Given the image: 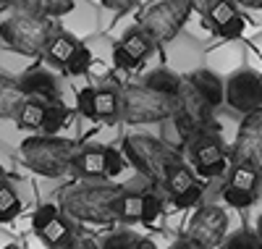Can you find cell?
I'll return each mask as SVG.
<instances>
[{
	"mask_svg": "<svg viewBox=\"0 0 262 249\" xmlns=\"http://www.w3.org/2000/svg\"><path fill=\"white\" fill-rule=\"evenodd\" d=\"M139 63H142V60L131 55L121 42L113 45V66H116L118 71H137V69H139Z\"/></svg>",
	"mask_w": 262,
	"mask_h": 249,
	"instance_id": "obj_37",
	"label": "cell"
},
{
	"mask_svg": "<svg viewBox=\"0 0 262 249\" xmlns=\"http://www.w3.org/2000/svg\"><path fill=\"white\" fill-rule=\"evenodd\" d=\"M58 208L81 223H142V192L107 181H79L58 192Z\"/></svg>",
	"mask_w": 262,
	"mask_h": 249,
	"instance_id": "obj_1",
	"label": "cell"
},
{
	"mask_svg": "<svg viewBox=\"0 0 262 249\" xmlns=\"http://www.w3.org/2000/svg\"><path fill=\"white\" fill-rule=\"evenodd\" d=\"M137 249H158V246H155V244H152V241H149V239H142V241H139V246H137Z\"/></svg>",
	"mask_w": 262,
	"mask_h": 249,
	"instance_id": "obj_46",
	"label": "cell"
},
{
	"mask_svg": "<svg viewBox=\"0 0 262 249\" xmlns=\"http://www.w3.org/2000/svg\"><path fill=\"white\" fill-rule=\"evenodd\" d=\"M126 168V155L116 147H105V178H116Z\"/></svg>",
	"mask_w": 262,
	"mask_h": 249,
	"instance_id": "obj_36",
	"label": "cell"
},
{
	"mask_svg": "<svg viewBox=\"0 0 262 249\" xmlns=\"http://www.w3.org/2000/svg\"><path fill=\"white\" fill-rule=\"evenodd\" d=\"M181 79H184L181 74H176L173 69H168V66H160V69L144 74L142 84L158 89V92H165V95H170V97H176L179 89H181Z\"/></svg>",
	"mask_w": 262,
	"mask_h": 249,
	"instance_id": "obj_22",
	"label": "cell"
},
{
	"mask_svg": "<svg viewBox=\"0 0 262 249\" xmlns=\"http://www.w3.org/2000/svg\"><path fill=\"white\" fill-rule=\"evenodd\" d=\"M139 241H142V236H137L134 231H116L111 236H105L100 249H137Z\"/></svg>",
	"mask_w": 262,
	"mask_h": 249,
	"instance_id": "obj_34",
	"label": "cell"
},
{
	"mask_svg": "<svg viewBox=\"0 0 262 249\" xmlns=\"http://www.w3.org/2000/svg\"><path fill=\"white\" fill-rule=\"evenodd\" d=\"M189 157L202 178H223L231 168V157L226 152V144L221 139L217 129H205L200 137H194L189 144Z\"/></svg>",
	"mask_w": 262,
	"mask_h": 249,
	"instance_id": "obj_7",
	"label": "cell"
},
{
	"mask_svg": "<svg viewBox=\"0 0 262 249\" xmlns=\"http://www.w3.org/2000/svg\"><path fill=\"white\" fill-rule=\"evenodd\" d=\"M223 105L238 113V116L259 110L262 108V74L244 66V69L226 76V102Z\"/></svg>",
	"mask_w": 262,
	"mask_h": 249,
	"instance_id": "obj_8",
	"label": "cell"
},
{
	"mask_svg": "<svg viewBox=\"0 0 262 249\" xmlns=\"http://www.w3.org/2000/svg\"><path fill=\"white\" fill-rule=\"evenodd\" d=\"M142 0H100V6L113 11V13H128L131 8H137Z\"/></svg>",
	"mask_w": 262,
	"mask_h": 249,
	"instance_id": "obj_40",
	"label": "cell"
},
{
	"mask_svg": "<svg viewBox=\"0 0 262 249\" xmlns=\"http://www.w3.org/2000/svg\"><path fill=\"white\" fill-rule=\"evenodd\" d=\"M0 178H6V171H3V165H0Z\"/></svg>",
	"mask_w": 262,
	"mask_h": 249,
	"instance_id": "obj_49",
	"label": "cell"
},
{
	"mask_svg": "<svg viewBox=\"0 0 262 249\" xmlns=\"http://www.w3.org/2000/svg\"><path fill=\"white\" fill-rule=\"evenodd\" d=\"M58 213H60V208L53 205V202H48V205H39V208L34 210V215H32V229H34V234H39Z\"/></svg>",
	"mask_w": 262,
	"mask_h": 249,
	"instance_id": "obj_39",
	"label": "cell"
},
{
	"mask_svg": "<svg viewBox=\"0 0 262 249\" xmlns=\"http://www.w3.org/2000/svg\"><path fill=\"white\" fill-rule=\"evenodd\" d=\"M252 50H257V55L262 58V32H257V34L252 37Z\"/></svg>",
	"mask_w": 262,
	"mask_h": 249,
	"instance_id": "obj_45",
	"label": "cell"
},
{
	"mask_svg": "<svg viewBox=\"0 0 262 249\" xmlns=\"http://www.w3.org/2000/svg\"><path fill=\"white\" fill-rule=\"evenodd\" d=\"M244 32H247V16L238 11L233 18H228L223 27H217L215 29V37H221L223 42H238L244 37Z\"/></svg>",
	"mask_w": 262,
	"mask_h": 249,
	"instance_id": "obj_30",
	"label": "cell"
},
{
	"mask_svg": "<svg viewBox=\"0 0 262 249\" xmlns=\"http://www.w3.org/2000/svg\"><path fill=\"white\" fill-rule=\"evenodd\" d=\"M228 236V215L217 205H202L186 225V239L202 249H217Z\"/></svg>",
	"mask_w": 262,
	"mask_h": 249,
	"instance_id": "obj_9",
	"label": "cell"
},
{
	"mask_svg": "<svg viewBox=\"0 0 262 249\" xmlns=\"http://www.w3.org/2000/svg\"><path fill=\"white\" fill-rule=\"evenodd\" d=\"M233 3L244 11H262V0H233Z\"/></svg>",
	"mask_w": 262,
	"mask_h": 249,
	"instance_id": "obj_43",
	"label": "cell"
},
{
	"mask_svg": "<svg viewBox=\"0 0 262 249\" xmlns=\"http://www.w3.org/2000/svg\"><path fill=\"white\" fill-rule=\"evenodd\" d=\"M71 118V108L66 105L63 100L60 102H50L45 105V116H42V126H39V134H48V137H55V134L69 123Z\"/></svg>",
	"mask_w": 262,
	"mask_h": 249,
	"instance_id": "obj_24",
	"label": "cell"
},
{
	"mask_svg": "<svg viewBox=\"0 0 262 249\" xmlns=\"http://www.w3.org/2000/svg\"><path fill=\"white\" fill-rule=\"evenodd\" d=\"M238 13V6L233 3V0H215V6L207 11V21L212 24V29H217V27H223L228 18H233Z\"/></svg>",
	"mask_w": 262,
	"mask_h": 249,
	"instance_id": "obj_31",
	"label": "cell"
},
{
	"mask_svg": "<svg viewBox=\"0 0 262 249\" xmlns=\"http://www.w3.org/2000/svg\"><path fill=\"white\" fill-rule=\"evenodd\" d=\"M121 45H123V48L131 53V55H134V58H139V60H144V58H149L152 55V50H155V39H152L139 24L137 27H131L128 32H123V37L118 39Z\"/></svg>",
	"mask_w": 262,
	"mask_h": 249,
	"instance_id": "obj_23",
	"label": "cell"
},
{
	"mask_svg": "<svg viewBox=\"0 0 262 249\" xmlns=\"http://www.w3.org/2000/svg\"><path fill=\"white\" fill-rule=\"evenodd\" d=\"M92 3H100V0H92Z\"/></svg>",
	"mask_w": 262,
	"mask_h": 249,
	"instance_id": "obj_50",
	"label": "cell"
},
{
	"mask_svg": "<svg viewBox=\"0 0 262 249\" xmlns=\"http://www.w3.org/2000/svg\"><path fill=\"white\" fill-rule=\"evenodd\" d=\"M21 213V197L8 178H0V223H8Z\"/></svg>",
	"mask_w": 262,
	"mask_h": 249,
	"instance_id": "obj_26",
	"label": "cell"
},
{
	"mask_svg": "<svg viewBox=\"0 0 262 249\" xmlns=\"http://www.w3.org/2000/svg\"><path fill=\"white\" fill-rule=\"evenodd\" d=\"M173 249H202L200 244H194V241H189L186 236L181 239V241H176V244H173Z\"/></svg>",
	"mask_w": 262,
	"mask_h": 249,
	"instance_id": "obj_44",
	"label": "cell"
},
{
	"mask_svg": "<svg viewBox=\"0 0 262 249\" xmlns=\"http://www.w3.org/2000/svg\"><path fill=\"white\" fill-rule=\"evenodd\" d=\"M95 116L97 121H105V123H113L116 118H121V100L113 87L95 89Z\"/></svg>",
	"mask_w": 262,
	"mask_h": 249,
	"instance_id": "obj_21",
	"label": "cell"
},
{
	"mask_svg": "<svg viewBox=\"0 0 262 249\" xmlns=\"http://www.w3.org/2000/svg\"><path fill=\"white\" fill-rule=\"evenodd\" d=\"M27 102V95L21 89L18 79L0 74V118L3 121H16L21 105Z\"/></svg>",
	"mask_w": 262,
	"mask_h": 249,
	"instance_id": "obj_17",
	"label": "cell"
},
{
	"mask_svg": "<svg viewBox=\"0 0 262 249\" xmlns=\"http://www.w3.org/2000/svg\"><path fill=\"white\" fill-rule=\"evenodd\" d=\"M42 241H45L50 249H63L66 244H69L74 236H76V231H74V225H71V220H69V215H55L48 225H45V229H42L39 234H37Z\"/></svg>",
	"mask_w": 262,
	"mask_h": 249,
	"instance_id": "obj_20",
	"label": "cell"
},
{
	"mask_svg": "<svg viewBox=\"0 0 262 249\" xmlns=\"http://www.w3.org/2000/svg\"><path fill=\"white\" fill-rule=\"evenodd\" d=\"M6 249H27V246H24V244H18V241H13V244H8Z\"/></svg>",
	"mask_w": 262,
	"mask_h": 249,
	"instance_id": "obj_48",
	"label": "cell"
},
{
	"mask_svg": "<svg viewBox=\"0 0 262 249\" xmlns=\"http://www.w3.org/2000/svg\"><path fill=\"white\" fill-rule=\"evenodd\" d=\"M71 173L81 181H100L105 178V147L84 144L76 150L71 160Z\"/></svg>",
	"mask_w": 262,
	"mask_h": 249,
	"instance_id": "obj_15",
	"label": "cell"
},
{
	"mask_svg": "<svg viewBox=\"0 0 262 249\" xmlns=\"http://www.w3.org/2000/svg\"><path fill=\"white\" fill-rule=\"evenodd\" d=\"M79 37L71 34L69 29H55L48 48H45V58L50 60V66H55V69H66V63H69V58L74 55V50L79 48Z\"/></svg>",
	"mask_w": 262,
	"mask_h": 249,
	"instance_id": "obj_18",
	"label": "cell"
},
{
	"mask_svg": "<svg viewBox=\"0 0 262 249\" xmlns=\"http://www.w3.org/2000/svg\"><path fill=\"white\" fill-rule=\"evenodd\" d=\"M42 116H45V102L27 97V102L21 105L18 116H16V123H18V129H24V131H39Z\"/></svg>",
	"mask_w": 262,
	"mask_h": 249,
	"instance_id": "obj_25",
	"label": "cell"
},
{
	"mask_svg": "<svg viewBox=\"0 0 262 249\" xmlns=\"http://www.w3.org/2000/svg\"><path fill=\"white\" fill-rule=\"evenodd\" d=\"M165 48H168V69H173L176 74L184 71L181 76H189L191 71L205 66V53L207 50L200 45V39H194L189 34L173 37L170 42H165Z\"/></svg>",
	"mask_w": 262,
	"mask_h": 249,
	"instance_id": "obj_11",
	"label": "cell"
},
{
	"mask_svg": "<svg viewBox=\"0 0 262 249\" xmlns=\"http://www.w3.org/2000/svg\"><path fill=\"white\" fill-rule=\"evenodd\" d=\"M202 194H205V184H202L200 178H196L189 189H184L181 194L170 197V199H173V208H176V210H189V208H194L196 202L202 199Z\"/></svg>",
	"mask_w": 262,
	"mask_h": 249,
	"instance_id": "obj_33",
	"label": "cell"
},
{
	"mask_svg": "<svg viewBox=\"0 0 262 249\" xmlns=\"http://www.w3.org/2000/svg\"><path fill=\"white\" fill-rule=\"evenodd\" d=\"M76 110L84 118L97 121V116H95V87H84L76 92Z\"/></svg>",
	"mask_w": 262,
	"mask_h": 249,
	"instance_id": "obj_38",
	"label": "cell"
},
{
	"mask_svg": "<svg viewBox=\"0 0 262 249\" xmlns=\"http://www.w3.org/2000/svg\"><path fill=\"white\" fill-rule=\"evenodd\" d=\"M254 231H257V236H259V241H262V213H259V218H257V223H254Z\"/></svg>",
	"mask_w": 262,
	"mask_h": 249,
	"instance_id": "obj_47",
	"label": "cell"
},
{
	"mask_svg": "<svg viewBox=\"0 0 262 249\" xmlns=\"http://www.w3.org/2000/svg\"><path fill=\"white\" fill-rule=\"evenodd\" d=\"M79 144L63 137H48V134H37L21 142V160L24 165L45 178H60L71 173V160L76 155Z\"/></svg>",
	"mask_w": 262,
	"mask_h": 249,
	"instance_id": "obj_3",
	"label": "cell"
},
{
	"mask_svg": "<svg viewBox=\"0 0 262 249\" xmlns=\"http://www.w3.org/2000/svg\"><path fill=\"white\" fill-rule=\"evenodd\" d=\"M205 66L226 79L233 71H238V69H244V66H247V45H242V42H223V45H217V48L205 53Z\"/></svg>",
	"mask_w": 262,
	"mask_h": 249,
	"instance_id": "obj_14",
	"label": "cell"
},
{
	"mask_svg": "<svg viewBox=\"0 0 262 249\" xmlns=\"http://www.w3.org/2000/svg\"><path fill=\"white\" fill-rule=\"evenodd\" d=\"M121 147H123L121 152L126 155V160L158 186H165L168 173L184 163L179 147L168 144L165 139L147 137V134H128V137H123Z\"/></svg>",
	"mask_w": 262,
	"mask_h": 249,
	"instance_id": "obj_2",
	"label": "cell"
},
{
	"mask_svg": "<svg viewBox=\"0 0 262 249\" xmlns=\"http://www.w3.org/2000/svg\"><path fill=\"white\" fill-rule=\"evenodd\" d=\"M186 3L191 6V11H196V13H202V16H207V11L215 6V0H186Z\"/></svg>",
	"mask_w": 262,
	"mask_h": 249,
	"instance_id": "obj_42",
	"label": "cell"
},
{
	"mask_svg": "<svg viewBox=\"0 0 262 249\" xmlns=\"http://www.w3.org/2000/svg\"><path fill=\"white\" fill-rule=\"evenodd\" d=\"M55 32L53 18H39L29 13L13 11L8 18L0 21V42L16 55L37 58L45 55V48Z\"/></svg>",
	"mask_w": 262,
	"mask_h": 249,
	"instance_id": "obj_4",
	"label": "cell"
},
{
	"mask_svg": "<svg viewBox=\"0 0 262 249\" xmlns=\"http://www.w3.org/2000/svg\"><path fill=\"white\" fill-rule=\"evenodd\" d=\"M223 199H226V205H231L233 210H247V208H252L254 202L259 199L257 194H252V192H244V189H233V186H223Z\"/></svg>",
	"mask_w": 262,
	"mask_h": 249,
	"instance_id": "obj_32",
	"label": "cell"
},
{
	"mask_svg": "<svg viewBox=\"0 0 262 249\" xmlns=\"http://www.w3.org/2000/svg\"><path fill=\"white\" fill-rule=\"evenodd\" d=\"M18 84L24 89V95L32 97V100H42L45 105L60 102V81L50 69L34 66V69H29L18 76Z\"/></svg>",
	"mask_w": 262,
	"mask_h": 249,
	"instance_id": "obj_12",
	"label": "cell"
},
{
	"mask_svg": "<svg viewBox=\"0 0 262 249\" xmlns=\"http://www.w3.org/2000/svg\"><path fill=\"white\" fill-rule=\"evenodd\" d=\"M121 121L139 126V123H163L176 113V97L165 92H158L142 81L126 84L121 92Z\"/></svg>",
	"mask_w": 262,
	"mask_h": 249,
	"instance_id": "obj_5",
	"label": "cell"
},
{
	"mask_svg": "<svg viewBox=\"0 0 262 249\" xmlns=\"http://www.w3.org/2000/svg\"><path fill=\"white\" fill-rule=\"evenodd\" d=\"M226 184L233 189H244L259 197V186H262V168L247 165V163H231L228 173H226Z\"/></svg>",
	"mask_w": 262,
	"mask_h": 249,
	"instance_id": "obj_19",
	"label": "cell"
},
{
	"mask_svg": "<svg viewBox=\"0 0 262 249\" xmlns=\"http://www.w3.org/2000/svg\"><path fill=\"white\" fill-rule=\"evenodd\" d=\"M163 213V202L158 194H152V192H142V223H155L158 215Z\"/></svg>",
	"mask_w": 262,
	"mask_h": 249,
	"instance_id": "obj_35",
	"label": "cell"
},
{
	"mask_svg": "<svg viewBox=\"0 0 262 249\" xmlns=\"http://www.w3.org/2000/svg\"><path fill=\"white\" fill-rule=\"evenodd\" d=\"M92 63H95V53L90 45H79V48L74 50V55L69 58V63H66V74L69 76H84L92 71Z\"/></svg>",
	"mask_w": 262,
	"mask_h": 249,
	"instance_id": "obj_27",
	"label": "cell"
},
{
	"mask_svg": "<svg viewBox=\"0 0 262 249\" xmlns=\"http://www.w3.org/2000/svg\"><path fill=\"white\" fill-rule=\"evenodd\" d=\"M194 181H196L194 171H191L186 163H181V165H176V168L168 173V178H165V192H168L170 197H176V194H181L184 189H189Z\"/></svg>",
	"mask_w": 262,
	"mask_h": 249,
	"instance_id": "obj_28",
	"label": "cell"
},
{
	"mask_svg": "<svg viewBox=\"0 0 262 249\" xmlns=\"http://www.w3.org/2000/svg\"><path fill=\"white\" fill-rule=\"evenodd\" d=\"M223 249H262V241H259L257 231H252V229H238V231H233V234L226 236Z\"/></svg>",
	"mask_w": 262,
	"mask_h": 249,
	"instance_id": "obj_29",
	"label": "cell"
},
{
	"mask_svg": "<svg viewBox=\"0 0 262 249\" xmlns=\"http://www.w3.org/2000/svg\"><path fill=\"white\" fill-rule=\"evenodd\" d=\"M6 3L18 13L39 18H66L76 8V0H6Z\"/></svg>",
	"mask_w": 262,
	"mask_h": 249,
	"instance_id": "obj_16",
	"label": "cell"
},
{
	"mask_svg": "<svg viewBox=\"0 0 262 249\" xmlns=\"http://www.w3.org/2000/svg\"><path fill=\"white\" fill-rule=\"evenodd\" d=\"M63 249H100V246H97V244H95L90 236H81V234H76V236H74L69 244H66Z\"/></svg>",
	"mask_w": 262,
	"mask_h": 249,
	"instance_id": "obj_41",
	"label": "cell"
},
{
	"mask_svg": "<svg viewBox=\"0 0 262 249\" xmlns=\"http://www.w3.org/2000/svg\"><path fill=\"white\" fill-rule=\"evenodd\" d=\"M228 157L231 163H247L262 168V108L242 116Z\"/></svg>",
	"mask_w": 262,
	"mask_h": 249,
	"instance_id": "obj_10",
	"label": "cell"
},
{
	"mask_svg": "<svg viewBox=\"0 0 262 249\" xmlns=\"http://www.w3.org/2000/svg\"><path fill=\"white\" fill-rule=\"evenodd\" d=\"M184 79L191 84V89L205 100V105H207L212 113L226 102V79H223L221 74H215L212 69H207V66L191 71V74L184 76Z\"/></svg>",
	"mask_w": 262,
	"mask_h": 249,
	"instance_id": "obj_13",
	"label": "cell"
},
{
	"mask_svg": "<svg viewBox=\"0 0 262 249\" xmlns=\"http://www.w3.org/2000/svg\"><path fill=\"white\" fill-rule=\"evenodd\" d=\"M189 16H191V6L186 0H158L155 6H149L139 16V27L158 45H165L184 32Z\"/></svg>",
	"mask_w": 262,
	"mask_h": 249,
	"instance_id": "obj_6",
	"label": "cell"
}]
</instances>
